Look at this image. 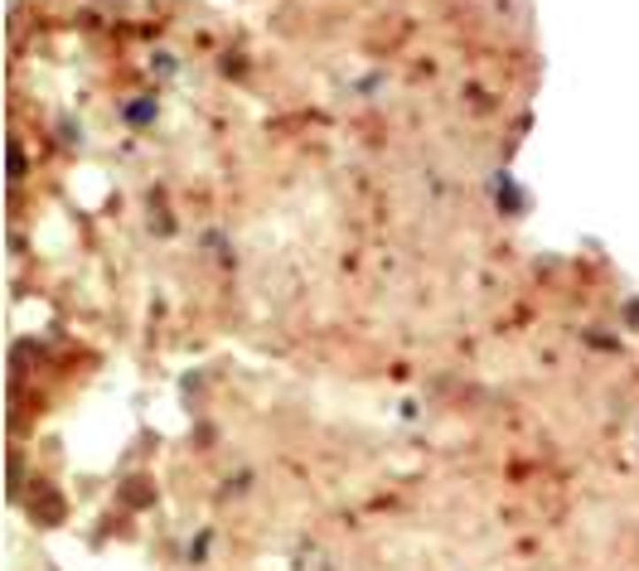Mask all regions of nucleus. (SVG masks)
Returning <instances> with one entry per match:
<instances>
[{
  "mask_svg": "<svg viewBox=\"0 0 639 571\" xmlns=\"http://www.w3.org/2000/svg\"><path fill=\"white\" fill-rule=\"evenodd\" d=\"M29 518H39V523H58V518H64V499H58L54 490H35L29 494Z\"/></svg>",
  "mask_w": 639,
  "mask_h": 571,
  "instance_id": "f257e3e1",
  "label": "nucleus"
},
{
  "mask_svg": "<svg viewBox=\"0 0 639 571\" xmlns=\"http://www.w3.org/2000/svg\"><path fill=\"white\" fill-rule=\"evenodd\" d=\"M121 504H150V484H127V490H121Z\"/></svg>",
  "mask_w": 639,
  "mask_h": 571,
  "instance_id": "f03ea898",
  "label": "nucleus"
},
{
  "mask_svg": "<svg viewBox=\"0 0 639 571\" xmlns=\"http://www.w3.org/2000/svg\"><path fill=\"white\" fill-rule=\"evenodd\" d=\"M10 174H15V180L25 174V155H19V145H10Z\"/></svg>",
  "mask_w": 639,
  "mask_h": 571,
  "instance_id": "7ed1b4c3",
  "label": "nucleus"
}]
</instances>
